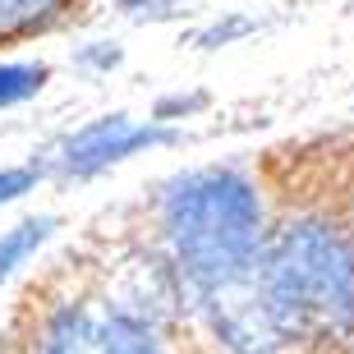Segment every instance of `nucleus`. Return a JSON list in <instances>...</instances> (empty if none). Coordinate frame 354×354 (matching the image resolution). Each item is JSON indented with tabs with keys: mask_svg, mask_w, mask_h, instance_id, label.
<instances>
[{
	"mask_svg": "<svg viewBox=\"0 0 354 354\" xmlns=\"http://www.w3.org/2000/svg\"><path fill=\"white\" fill-rule=\"evenodd\" d=\"M111 295L106 290H65L37 304L28 322L24 354H111Z\"/></svg>",
	"mask_w": 354,
	"mask_h": 354,
	"instance_id": "39448f33",
	"label": "nucleus"
},
{
	"mask_svg": "<svg viewBox=\"0 0 354 354\" xmlns=\"http://www.w3.org/2000/svg\"><path fill=\"white\" fill-rule=\"evenodd\" d=\"M120 60H124V51H120L115 41H88V46H79V65L97 69V74H111Z\"/></svg>",
	"mask_w": 354,
	"mask_h": 354,
	"instance_id": "ddd939ff",
	"label": "nucleus"
},
{
	"mask_svg": "<svg viewBox=\"0 0 354 354\" xmlns=\"http://www.w3.org/2000/svg\"><path fill=\"white\" fill-rule=\"evenodd\" d=\"M258 290L290 350L354 345V225L345 212L295 207L272 221Z\"/></svg>",
	"mask_w": 354,
	"mask_h": 354,
	"instance_id": "f03ea898",
	"label": "nucleus"
},
{
	"mask_svg": "<svg viewBox=\"0 0 354 354\" xmlns=\"http://www.w3.org/2000/svg\"><path fill=\"white\" fill-rule=\"evenodd\" d=\"M106 5H115V10L129 14V19H171L189 0H106Z\"/></svg>",
	"mask_w": 354,
	"mask_h": 354,
	"instance_id": "f8f14e48",
	"label": "nucleus"
},
{
	"mask_svg": "<svg viewBox=\"0 0 354 354\" xmlns=\"http://www.w3.org/2000/svg\"><path fill=\"white\" fill-rule=\"evenodd\" d=\"M272 230L263 189L239 166H198L161 184L157 258L171 267L180 308L258 272Z\"/></svg>",
	"mask_w": 354,
	"mask_h": 354,
	"instance_id": "f257e3e1",
	"label": "nucleus"
},
{
	"mask_svg": "<svg viewBox=\"0 0 354 354\" xmlns=\"http://www.w3.org/2000/svg\"><path fill=\"white\" fill-rule=\"evenodd\" d=\"M37 184H41L37 166H5V171H0V207H10V203L28 198Z\"/></svg>",
	"mask_w": 354,
	"mask_h": 354,
	"instance_id": "9d476101",
	"label": "nucleus"
},
{
	"mask_svg": "<svg viewBox=\"0 0 354 354\" xmlns=\"http://www.w3.org/2000/svg\"><path fill=\"white\" fill-rule=\"evenodd\" d=\"M253 32H258V19H249V14H225V19L207 24L203 32H194V46H203V51H216V46H230V41L253 37Z\"/></svg>",
	"mask_w": 354,
	"mask_h": 354,
	"instance_id": "6e6552de",
	"label": "nucleus"
},
{
	"mask_svg": "<svg viewBox=\"0 0 354 354\" xmlns=\"http://www.w3.org/2000/svg\"><path fill=\"white\" fill-rule=\"evenodd\" d=\"M74 10V0H24V24H28V37L37 32H51L65 14Z\"/></svg>",
	"mask_w": 354,
	"mask_h": 354,
	"instance_id": "1a4fd4ad",
	"label": "nucleus"
},
{
	"mask_svg": "<svg viewBox=\"0 0 354 354\" xmlns=\"http://www.w3.org/2000/svg\"><path fill=\"white\" fill-rule=\"evenodd\" d=\"M46 83H51V65L46 60H5L0 65V111L32 102Z\"/></svg>",
	"mask_w": 354,
	"mask_h": 354,
	"instance_id": "0eeeda50",
	"label": "nucleus"
},
{
	"mask_svg": "<svg viewBox=\"0 0 354 354\" xmlns=\"http://www.w3.org/2000/svg\"><path fill=\"white\" fill-rule=\"evenodd\" d=\"M184 317H194L203 327V336L216 345V354H290L286 336L276 331L272 313L263 304L258 272L194 299Z\"/></svg>",
	"mask_w": 354,
	"mask_h": 354,
	"instance_id": "20e7f679",
	"label": "nucleus"
},
{
	"mask_svg": "<svg viewBox=\"0 0 354 354\" xmlns=\"http://www.w3.org/2000/svg\"><path fill=\"white\" fill-rule=\"evenodd\" d=\"M55 216H24V221H14L10 230H0V286H10L14 276L24 272L32 258H37L46 244H51V235H55Z\"/></svg>",
	"mask_w": 354,
	"mask_h": 354,
	"instance_id": "423d86ee",
	"label": "nucleus"
},
{
	"mask_svg": "<svg viewBox=\"0 0 354 354\" xmlns=\"http://www.w3.org/2000/svg\"><path fill=\"white\" fill-rule=\"evenodd\" d=\"M345 216H350V225H354V184H350V198H345Z\"/></svg>",
	"mask_w": 354,
	"mask_h": 354,
	"instance_id": "2eb2a0df",
	"label": "nucleus"
},
{
	"mask_svg": "<svg viewBox=\"0 0 354 354\" xmlns=\"http://www.w3.org/2000/svg\"><path fill=\"white\" fill-rule=\"evenodd\" d=\"M180 143V129L175 124H161V120H129L124 111L115 115H97L88 120L83 129L65 133L60 143L46 152V166H37L41 175H60V180H97V175L124 166L138 152H152V147H171Z\"/></svg>",
	"mask_w": 354,
	"mask_h": 354,
	"instance_id": "7ed1b4c3",
	"label": "nucleus"
},
{
	"mask_svg": "<svg viewBox=\"0 0 354 354\" xmlns=\"http://www.w3.org/2000/svg\"><path fill=\"white\" fill-rule=\"evenodd\" d=\"M203 106H207V92H175V97H161V102L152 106V120L175 124V120L194 115V111H203Z\"/></svg>",
	"mask_w": 354,
	"mask_h": 354,
	"instance_id": "9b49d317",
	"label": "nucleus"
},
{
	"mask_svg": "<svg viewBox=\"0 0 354 354\" xmlns=\"http://www.w3.org/2000/svg\"><path fill=\"white\" fill-rule=\"evenodd\" d=\"M28 24H24V0H0V41H24Z\"/></svg>",
	"mask_w": 354,
	"mask_h": 354,
	"instance_id": "4468645a",
	"label": "nucleus"
}]
</instances>
